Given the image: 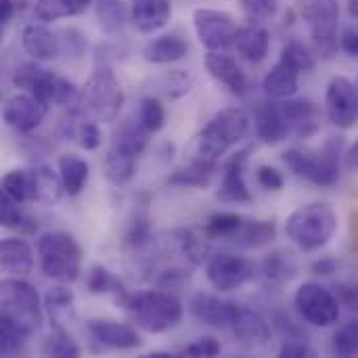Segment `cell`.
Instances as JSON below:
<instances>
[{
	"mask_svg": "<svg viewBox=\"0 0 358 358\" xmlns=\"http://www.w3.org/2000/svg\"><path fill=\"white\" fill-rule=\"evenodd\" d=\"M325 115L336 128L342 130H348L357 124L358 86L352 80L338 76L329 82L325 92Z\"/></svg>",
	"mask_w": 358,
	"mask_h": 358,
	"instance_id": "obj_13",
	"label": "cell"
},
{
	"mask_svg": "<svg viewBox=\"0 0 358 358\" xmlns=\"http://www.w3.org/2000/svg\"><path fill=\"white\" fill-rule=\"evenodd\" d=\"M279 357L283 358H310V357H317V352L308 346V344H304V342H296V340H292V342H285L283 346H281V350H279Z\"/></svg>",
	"mask_w": 358,
	"mask_h": 358,
	"instance_id": "obj_53",
	"label": "cell"
},
{
	"mask_svg": "<svg viewBox=\"0 0 358 358\" xmlns=\"http://www.w3.org/2000/svg\"><path fill=\"white\" fill-rule=\"evenodd\" d=\"M256 176H258V182H260L266 191H281L283 185H285L281 172H279L277 168H273V166H260L258 172H256Z\"/></svg>",
	"mask_w": 358,
	"mask_h": 358,
	"instance_id": "obj_51",
	"label": "cell"
},
{
	"mask_svg": "<svg viewBox=\"0 0 358 358\" xmlns=\"http://www.w3.org/2000/svg\"><path fill=\"white\" fill-rule=\"evenodd\" d=\"M136 166H138V159L126 157V155H122V153H117L113 149H107L105 159H103L105 178L115 187L128 185L136 174Z\"/></svg>",
	"mask_w": 358,
	"mask_h": 358,
	"instance_id": "obj_38",
	"label": "cell"
},
{
	"mask_svg": "<svg viewBox=\"0 0 358 358\" xmlns=\"http://www.w3.org/2000/svg\"><path fill=\"white\" fill-rule=\"evenodd\" d=\"M348 13L358 19V0H348Z\"/></svg>",
	"mask_w": 358,
	"mask_h": 358,
	"instance_id": "obj_58",
	"label": "cell"
},
{
	"mask_svg": "<svg viewBox=\"0 0 358 358\" xmlns=\"http://www.w3.org/2000/svg\"><path fill=\"white\" fill-rule=\"evenodd\" d=\"M0 304H2V319L10 321L27 336H34L42 329L44 310L40 304V296L36 287L23 281L21 277L2 279Z\"/></svg>",
	"mask_w": 358,
	"mask_h": 358,
	"instance_id": "obj_6",
	"label": "cell"
},
{
	"mask_svg": "<svg viewBox=\"0 0 358 358\" xmlns=\"http://www.w3.org/2000/svg\"><path fill=\"white\" fill-rule=\"evenodd\" d=\"M86 287L90 294H103V296H115L117 302L128 296V289L124 281L105 266H92L86 275Z\"/></svg>",
	"mask_w": 358,
	"mask_h": 358,
	"instance_id": "obj_36",
	"label": "cell"
},
{
	"mask_svg": "<svg viewBox=\"0 0 358 358\" xmlns=\"http://www.w3.org/2000/svg\"><path fill=\"white\" fill-rule=\"evenodd\" d=\"M2 193L8 195L17 203H34V178L31 168L25 170H10L2 178Z\"/></svg>",
	"mask_w": 358,
	"mask_h": 358,
	"instance_id": "obj_39",
	"label": "cell"
},
{
	"mask_svg": "<svg viewBox=\"0 0 358 358\" xmlns=\"http://www.w3.org/2000/svg\"><path fill=\"white\" fill-rule=\"evenodd\" d=\"M189 52V44L176 36V34H164L153 38L151 42L145 44L143 48V57L145 61L153 63V65H168V63H176L180 59H185Z\"/></svg>",
	"mask_w": 358,
	"mask_h": 358,
	"instance_id": "obj_30",
	"label": "cell"
},
{
	"mask_svg": "<svg viewBox=\"0 0 358 358\" xmlns=\"http://www.w3.org/2000/svg\"><path fill=\"white\" fill-rule=\"evenodd\" d=\"M235 46H237V50H239V55L243 59H248L250 63H260L268 55L271 34H268V29L260 21L250 19L248 23L239 25Z\"/></svg>",
	"mask_w": 358,
	"mask_h": 358,
	"instance_id": "obj_25",
	"label": "cell"
},
{
	"mask_svg": "<svg viewBox=\"0 0 358 358\" xmlns=\"http://www.w3.org/2000/svg\"><path fill=\"white\" fill-rule=\"evenodd\" d=\"M218 162H208V159H199V157H191V162L178 170L172 172V176L168 178L170 185H180V187H195V189H206L214 174H216Z\"/></svg>",
	"mask_w": 358,
	"mask_h": 358,
	"instance_id": "obj_34",
	"label": "cell"
},
{
	"mask_svg": "<svg viewBox=\"0 0 358 358\" xmlns=\"http://www.w3.org/2000/svg\"><path fill=\"white\" fill-rule=\"evenodd\" d=\"M0 264L2 271L10 277L29 275L34 268V252L31 245L21 237H6L0 243Z\"/></svg>",
	"mask_w": 358,
	"mask_h": 358,
	"instance_id": "obj_27",
	"label": "cell"
},
{
	"mask_svg": "<svg viewBox=\"0 0 358 358\" xmlns=\"http://www.w3.org/2000/svg\"><path fill=\"white\" fill-rule=\"evenodd\" d=\"M42 352L46 357L73 358L80 357V346L73 342V338L61 325H55V329L50 331V336L42 344Z\"/></svg>",
	"mask_w": 358,
	"mask_h": 358,
	"instance_id": "obj_43",
	"label": "cell"
},
{
	"mask_svg": "<svg viewBox=\"0 0 358 358\" xmlns=\"http://www.w3.org/2000/svg\"><path fill=\"white\" fill-rule=\"evenodd\" d=\"M13 84L15 88L40 99L46 107H76L82 99V90L76 88L73 82L48 71L46 67L38 65V61L19 65L13 73Z\"/></svg>",
	"mask_w": 358,
	"mask_h": 358,
	"instance_id": "obj_4",
	"label": "cell"
},
{
	"mask_svg": "<svg viewBox=\"0 0 358 358\" xmlns=\"http://www.w3.org/2000/svg\"><path fill=\"white\" fill-rule=\"evenodd\" d=\"M237 308H239L237 302L220 300L218 296L203 294V292L195 294L189 302V310L199 323L210 325V327H222V329L231 327Z\"/></svg>",
	"mask_w": 358,
	"mask_h": 358,
	"instance_id": "obj_19",
	"label": "cell"
},
{
	"mask_svg": "<svg viewBox=\"0 0 358 358\" xmlns=\"http://www.w3.org/2000/svg\"><path fill=\"white\" fill-rule=\"evenodd\" d=\"M44 306L48 310V315L52 317V323L61 325V319L69 317L73 313V292L69 287H65V283H59L46 292Z\"/></svg>",
	"mask_w": 358,
	"mask_h": 358,
	"instance_id": "obj_41",
	"label": "cell"
},
{
	"mask_svg": "<svg viewBox=\"0 0 358 358\" xmlns=\"http://www.w3.org/2000/svg\"><path fill=\"white\" fill-rule=\"evenodd\" d=\"M338 231V214L329 203H306L289 214L285 222L287 239L302 252L325 248Z\"/></svg>",
	"mask_w": 358,
	"mask_h": 358,
	"instance_id": "obj_3",
	"label": "cell"
},
{
	"mask_svg": "<svg viewBox=\"0 0 358 358\" xmlns=\"http://www.w3.org/2000/svg\"><path fill=\"white\" fill-rule=\"evenodd\" d=\"M172 243L189 268L201 266L210 258V235L203 227H185L174 231Z\"/></svg>",
	"mask_w": 358,
	"mask_h": 358,
	"instance_id": "obj_23",
	"label": "cell"
},
{
	"mask_svg": "<svg viewBox=\"0 0 358 358\" xmlns=\"http://www.w3.org/2000/svg\"><path fill=\"white\" fill-rule=\"evenodd\" d=\"M120 304L130 313L136 327L147 334H166L182 319V304L178 298L162 289L128 294Z\"/></svg>",
	"mask_w": 358,
	"mask_h": 358,
	"instance_id": "obj_2",
	"label": "cell"
},
{
	"mask_svg": "<svg viewBox=\"0 0 358 358\" xmlns=\"http://www.w3.org/2000/svg\"><path fill=\"white\" fill-rule=\"evenodd\" d=\"M206 275H208V281L214 289L235 292L254 279L256 266L243 256L220 252V254H212L208 258Z\"/></svg>",
	"mask_w": 358,
	"mask_h": 358,
	"instance_id": "obj_12",
	"label": "cell"
},
{
	"mask_svg": "<svg viewBox=\"0 0 358 358\" xmlns=\"http://www.w3.org/2000/svg\"><path fill=\"white\" fill-rule=\"evenodd\" d=\"M31 178H34V203L50 208L61 201L65 193L61 176L55 174L48 166H34Z\"/></svg>",
	"mask_w": 358,
	"mask_h": 358,
	"instance_id": "obj_33",
	"label": "cell"
},
{
	"mask_svg": "<svg viewBox=\"0 0 358 358\" xmlns=\"http://www.w3.org/2000/svg\"><path fill=\"white\" fill-rule=\"evenodd\" d=\"M250 115L239 107L218 111L193 138V157L218 162L229 149H233L250 130Z\"/></svg>",
	"mask_w": 358,
	"mask_h": 358,
	"instance_id": "obj_1",
	"label": "cell"
},
{
	"mask_svg": "<svg viewBox=\"0 0 358 358\" xmlns=\"http://www.w3.org/2000/svg\"><path fill=\"white\" fill-rule=\"evenodd\" d=\"M15 13V2L13 0H0V23L6 25Z\"/></svg>",
	"mask_w": 358,
	"mask_h": 358,
	"instance_id": "obj_55",
	"label": "cell"
},
{
	"mask_svg": "<svg viewBox=\"0 0 358 358\" xmlns=\"http://www.w3.org/2000/svg\"><path fill=\"white\" fill-rule=\"evenodd\" d=\"M136 117L141 120V124L151 132H159L166 124V111H164V105L155 99V96H145L138 105V113Z\"/></svg>",
	"mask_w": 358,
	"mask_h": 358,
	"instance_id": "obj_46",
	"label": "cell"
},
{
	"mask_svg": "<svg viewBox=\"0 0 358 358\" xmlns=\"http://www.w3.org/2000/svg\"><path fill=\"white\" fill-rule=\"evenodd\" d=\"M254 126H256V134L258 138L264 143V145H279L283 143L292 128H289V122L285 117V111H283V103H277V101H266V103H260L256 107V113H254Z\"/></svg>",
	"mask_w": 358,
	"mask_h": 358,
	"instance_id": "obj_18",
	"label": "cell"
},
{
	"mask_svg": "<svg viewBox=\"0 0 358 358\" xmlns=\"http://www.w3.org/2000/svg\"><path fill=\"white\" fill-rule=\"evenodd\" d=\"M241 4H243L248 17L256 19V21L271 19L279 8V0H241Z\"/></svg>",
	"mask_w": 358,
	"mask_h": 358,
	"instance_id": "obj_50",
	"label": "cell"
},
{
	"mask_svg": "<svg viewBox=\"0 0 358 358\" xmlns=\"http://www.w3.org/2000/svg\"><path fill=\"white\" fill-rule=\"evenodd\" d=\"M38 262L46 279L57 283H73L82 273V248L78 241L61 231L44 233L38 239Z\"/></svg>",
	"mask_w": 358,
	"mask_h": 358,
	"instance_id": "obj_5",
	"label": "cell"
},
{
	"mask_svg": "<svg viewBox=\"0 0 358 358\" xmlns=\"http://www.w3.org/2000/svg\"><path fill=\"white\" fill-rule=\"evenodd\" d=\"M294 308L298 317L313 327H331L340 321L338 296L315 281L302 283L296 289Z\"/></svg>",
	"mask_w": 358,
	"mask_h": 358,
	"instance_id": "obj_10",
	"label": "cell"
},
{
	"mask_svg": "<svg viewBox=\"0 0 358 358\" xmlns=\"http://www.w3.org/2000/svg\"><path fill=\"white\" fill-rule=\"evenodd\" d=\"M302 17L310 27L315 52L321 59H334L340 48V40H338L340 2L338 0H302Z\"/></svg>",
	"mask_w": 358,
	"mask_h": 358,
	"instance_id": "obj_9",
	"label": "cell"
},
{
	"mask_svg": "<svg viewBox=\"0 0 358 358\" xmlns=\"http://www.w3.org/2000/svg\"><path fill=\"white\" fill-rule=\"evenodd\" d=\"M241 222H243V216H239V214H233V212H216V214H212L206 220L203 229H206V233L210 237L231 239L239 231Z\"/></svg>",
	"mask_w": 358,
	"mask_h": 358,
	"instance_id": "obj_44",
	"label": "cell"
},
{
	"mask_svg": "<svg viewBox=\"0 0 358 358\" xmlns=\"http://www.w3.org/2000/svg\"><path fill=\"white\" fill-rule=\"evenodd\" d=\"M189 86H191L189 76H185L182 71H172V76L166 78L164 92L170 94V96H180V94L189 92Z\"/></svg>",
	"mask_w": 358,
	"mask_h": 358,
	"instance_id": "obj_52",
	"label": "cell"
},
{
	"mask_svg": "<svg viewBox=\"0 0 358 358\" xmlns=\"http://www.w3.org/2000/svg\"><path fill=\"white\" fill-rule=\"evenodd\" d=\"M124 88L109 67H96L82 88L80 107L88 117L111 124L120 117L124 107Z\"/></svg>",
	"mask_w": 358,
	"mask_h": 358,
	"instance_id": "obj_8",
	"label": "cell"
},
{
	"mask_svg": "<svg viewBox=\"0 0 358 358\" xmlns=\"http://www.w3.org/2000/svg\"><path fill=\"white\" fill-rule=\"evenodd\" d=\"M340 157L342 141H329L323 149H287L283 153V164L306 182L317 187H334L340 180Z\"/></svg>",
	"mask_w": 358,
	"mask_h": 358,
	"instance_id": "obj_7",
	"label": "cell"
},
{
	"mask_svg": "<svg viewBox=\"0 0 358 358\" xmlns=\"http://www.w3.org/2000/svg\"><path fill=\"white\" fill-rule=\"evenodd\" d=\"M48 107L29 92L13 94L2 105V120L8 128L17 130L19 134L34 132L46 117Z\"/></svg>",
	"mask_w": 358,
	"mask_h": 358,
	"instance_id": "obj_14",
	"label": "cell"
},
{
	"mask_svg": "<svg viewBox=\"0 0 358 358\" xmlns=\"http://www.w3.org/2000/svg\"><path fill=\"white\" fill-rule=\"evenodd\" d=\"M193 25L199 42L208 50H224L235 44L239 25L235 17L218 8H195Z\"/></svg>",
	"mask_w": 358,
	"mask_h": 358,
	"instance_id": "obj_11",
	"label": "cell"
},
{
	"mask_svg": "<svg viewBox=\"0 0 358 358\" xmlns=\"http://www.w3.org/2000/svg\"><path fill=\"white\" fill-rule=\"evenodd\" d=\"M206 69L210 71V76L222 84L224 88H229L233 94L243 96L250 92V80L243 73V69L237 65L235 59H231L229 55H222L220 50H208L206 55Z\"/></svg>",
	"mask_w": 358,
	"mask_h": 358,
	"instance_id": "obj_21",
	"label": "cell"
},
{
	"mask_svg": "<svg viewBox=\"0 0 358 358\" xmlns=\"http://www.w3.org/2000/svg\"><path fill=\"white\" fill-rule=\"evenodd\" d=\"M90 4L92 0H36L34 15L40 21H57V19L82 15Z\"/></svg>",
	"mask_w": 358,
	"mask_h": 358,
	"instance_id": "obj_37",
	"label": "cell"
},
{
	"mask_svg": "<svg viewBox=\"0 0 358 358\" xmlns=\"http://www.w3.org/2000/svg\"><path fill=\"white\" fill-rule=\"evenodd\" d=\"M27 338L29 336L23 329H19L10 321L2 319V325H0V352L4 357H13V355L21 352L25 342H27Z\"/></svg>",
	"mask_w": 358,
	"mask_h": 358,
	"instance_id": "obj_48",
	"label": "cell"
},
{
	"mask_svg": "<svg viewBox=\"0 0 358 358\" xmlns=\"http://www.w3.org/2000/svg\"><path fill=\"white\" fill-rule=\"evenodd\" d=\"M331 352L336 357H358V321L344 323L331 338Z\"/></svg>",
	"mask_w": 358,
	"mask_h": 358,
	"instance_id": "obj_45",
	"label": "cell"
},
{
	"mask_svg": "<svg viewBox=\"0 0 358 358\" xmlns=\"http://www.w3.org/2000/svg\"><path fill=\"white\" fill-rule=\"evenodd\" d=\"M340 48L352 57V59H358V31L357 29H346L340 38Z\"/></svg>",
	"mask_w": 358,
	"mask_h": 358,
	"instance_id": "obj_54",
	"label": "cell"
},
{
	"mask_svg": "<svg viewBox=\"0 0 358 358\" xmlns=\"http://www.w3.org/2000/svg\"><path fill=\"white\" fill-rule=\"evenodd\" d=\"M0 222L4 229H10V231H19V233H34L36 231V222L34 218H29L23 210H21V203L13 201L8 195H0Z\"/></svg>",
	"mask_w": 358,
	"mask_h": 358,
	"instance_id": "obj_40",
	"label": "cell"
},
{
	"mask_svg": "<svg viewBox=\"0 0 358 358\" xmlns=\"http://www.w3.org/2000/svg\"><path fill=\"white\" fill-rule=\"evenodd\" d=\"M88 174H90V168H88L86 159L71 155V153L59 157V176H61L63 189L69 197H76L84 191V187L88 182Z\"/></svg>",
	"mask_w": 358,
	"mask_h": 358,
	"instance_id": "obj_35",
	"label": "cell"
},
{
	"mask_svg": "<svg viewBox=\"0 0 358 358\" xmlns=\"http://www.w3.org/2000/svg\"><path fill=\"white\" fill-rule=\"evenodd\" d=\"M94 13H96L101 27L107 34H113L124 27L126 6L122 0H94Z\"/></svg>",
	"mask_w": 358,
	"mask_h": 358,
	"instance_id": "obj_42",
	"label": "cell"
},
{
	"mask_svg": "<svg viewBox=\"0 0 358 358\" xmlns=\"http://www.w3.org/2000/svg\"><path fill=\"white\" fill-rule=\"evenodd\" d=\"M264 94L273 101L292 99L300 88V71L279 59V63L264 76Z\"/></svg>",
	"mask_w": 358,
	"mask_h": 358,
	"instance_id": "obj_28",
	"label": "cell"
},
{
	"mask_svg": "<svg viewBox=\"0 0 358 358\" xmlns=\"http://www.w3.org/2000/svg\"><path fill=\"white\" fill-rule=\"evenodd\" d=\"M25 52L36 61H52L61 52L59 38L44 25H27L21 34Z\"/></svg>",
	"mask_w": 358,
	"mask_h": 358,
	"instance_id": "obj_29",
	"label": "cell"
},
{
	"mask_svg": "<svg viewBox=\"0 0 358 358\" xmlns=\"http://www.w3.org/2000/svg\"><path fill=\"white\" fill-rule=\"evenodd\" d=\"M313 271H315V275H331V273L336 271V260H329V258L319 260V262L313 266Z\"/></svg>",
	"mask_w": 358,
	"mask_h": 358,
	"instance_id": "obj_56",
	"label": "cell"
},
{
	"mask_svg": "<svg viewBox=\"0 0 358 358\" xmlns=\"http://www.w3.org/2000/svg\"><path fill=\"white\" fill-rule=\"evenodd\" d=\"M172 17L170 0H132L130 19L134 27L143 34H153L162 29Z\"/></svg>",
	"mask_w": 358,
	"mask_h": 358,
	"instance_id": "obj_24",
	"label": "cell"
},
{
	"mask_svg": "<svg viewBox=\"0 0 358 358\" xmlns=\"http://www.w3.org/2000/svg\"><path fill=\"white\" fill-rule=\"evenodd\" d=\"M262 275L266 283L283 285L289 283L298 275V258L292 250H275L262 260Z\"/></svg>",
	"mask_w": 358,
	"mask_h": 358,
	"instance_id": "obj_31",
	"label": "cell"
},
{
	"mask_svg": "<svg viewBox=\"0 0 358 358\" xmlns=\"http://www.w3.org/2000/svg\"><path fill=\"white\" fill-rule=\"evenodd\" d=\"M283 111L289 122V128L300 138H310L321 130L323 111L317 103L304 99H285Z\"/></svg>",
	"mask_w": 358,
	"mask_h": 358,
	"instance_id": "obj_22",
	"label": "cell"
},
{
	"mask_svg": "<svg viewBox=\"0 0 358 358\" xmlns=\"http://www.w3.org/2000/svg\"><path fill=\"white\" fill-rule=\"evenodd\" d=\"M346 164H348V168L358 170V141L346 151Z\"/></svg>",
	"mask_w": 358,
	"mask_h": 358,
	"instance_id": "obj_57",
	"label": "cell"
},
{
	"mask_svg": "<svg viewBox=\"0 0 358 358\" xmlns=\"http://www.w3.org/2000/svg\"><path fill=\"white\" fill-rule=\"evenodd\" d=\"M220 352H222V344L214 336H203V338H199L197 342H193V344H189L185 348V355H189V357L212 358L218 357Z\"/></svg>",
	"mask_w": 358,
	"mask_h": 358,
	"instance_id": "obj_49",
	"label": "cell"
},
{
	"mask_svg": "<svg viewBox=\"0 0 358 358\" xmlns=\"http://www.w3.org/2000/svg\"><path fill=\"white\" fill-rule=\"evenodd\" d=\"M86 331L96 344L111 350H136L143 344L134 327L111 319H90L86 323Z\"/></svg>",
	"mask_w": 358,
	"mask_h": 358,
	"instance_id": "obj_16",
	"label": "cell"
},
{
	"mask_svg": "<svg viewBox=\"0 0 358 358\" xmlns=\"http://www.w3.org/2000/svg\"><path fill=\"white\" fill-rule=\"evenodd\" d=\"M149 136H151V132L141 124V120L130 117V120L122 122V126L113 132L109 149H113L126 157L141 159V155L145 153V149L149 145Z\"/></svg>",
	"mask_w": 358,
	"mask_h": 358,
	"instance_id": "obj_26",
	"label": "cell"
},
{
	"mask_svg": "<svg viewBox=\"0 0 358 358\" xmlns=\"http://www.w3.org/2000/svg\"><path fill=\"white\" fill-rule=\"evenodd\" d=\"M248 159H250V149L237 151L227 159L222 180H220V187L216 191L218 201H222V203H252L254 201V195L245 182Z\"/></svg>",
	"mask_w": 358,
	"mask_h": 358,
	"instance_id": "obj_15",
	"label": "cell"
},
{
	"mask_svg": "<svg viewBox=\"0 0 358 358\" xmlns=\"http://www.w3.org/2000/svg\"><path fill=\"white\" fill-rule=\"evenodd\" d=\"M277 235V224L273 220H248L243 218L239 231L229 239L243 250H258L268 245Z\"/></svg>",
	"mask_w": 358,
	"mask_h": 358,
	"instance_id": "obj_32",
	"label": "cell"
},
{
	"mask_svg": "<svg viewBox=\"0 0 358 358\" xmlns=\"http://www.w3.org/2000/svg\"><path fill=\"white\" fill-rule=\"evenodd\" d=\"M59 132L63 138L67 141H73L80 149L84 151H94L101 147V130H99V124L96 120L88 117L86 111L76 105V107H69V111L61 117L59 122Z\"/></svg>",
	"mask_w": 358,
	"mask_h": 358,
	"instance_id": "obj_17",
	"label": "cell"
},
{
	"mask_svg": "<svg viewBox=\"0 0 358 358\" xmlns=\"http://www.w3.org/2000/svg\"><path fill=\"white\" fill-rule=\"evenodd\" d=\"M281 61H285L287 65H292L294 69L302 71H310L315 67V55L302 44V42H287L281 50Z\"/></svg>",
	"mask_w": 358,
	"mask_h": 358,
	"instance_id": "obj_47",
	"label": "cell"
},
{
	"mask_svg": "<svg viewBox=\"0 0 358 358\" xmlns=\"http://www.w3.org/2000/svg\"><path fill=\"white\" fill-rule=\"evenodd\" d=\"M229 329L235 334V338L241 344H245L250 348L266 346L271 342V338H273V331H271L268 321L260 313H256L252 308H245L241 304H239V308L235 313V319H233V323H231Z\"/></svg>",
	"mask_w": 358,
	"mask_h": 358,
	"instance_id": "obj_20",
	"label": "cell"
}]
</instances>
